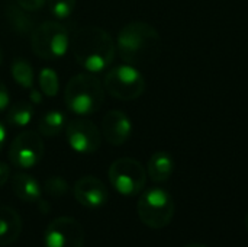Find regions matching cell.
I'll list each match as a JSON object with an SVG mask.
<instances>
[{
    "mask_svg": "<svg viewBox=\"0 0 248 247\" xmlns=\"http://www.w3.org/2000/svg\"><path fill=\"white\" fill-rule=\"evenodd\" d=\"M74 60L86 71L100 73L115 58L116 44L108 31L99 26H83L76 31L70 41Z\"/></svg>",
    "mask_w": 248,
    "mask_h": 247,
    "instance_id": "cell-1",
    "label": "cell"
},
{
    "mask_svg": "<svg viewBox=\"0 0 248 247\" xmlns=\"http://www.w3.org/2000/svg\"><path fill=\"white\" fill-rule=\"evenodd\" d=\"M116 48L126 64L140 66L151 63L160 55L161 38L153 25L131 22L119 31Z\"/></svg>",
    "mask_w": 248,
    "mask_h": 247,
    "instance_id": "cell-2",
    "label": "cell"
},
{
    "mask_svg": "<svg viewBox=\"0 0 248 247\" xmlns=\"http://www.w3.org/2000/svg\"><path fill=\"white\" fill-rule=\"evenodd\" d=\"M67 108L78 115L87 116L97 112L105 100V89L93 73H80L71 77L64 90Z\"/></svg>",
    "mask_w": 248,
    "mask_h": 247,
    "instance_id": "cell-3",
    "label": "cell"
},
{
    "mask_svg": "<svg viewBox=\"0 0 248 247\" xmlns=\"http://www.w3.org/2000/svg\"><path fill=\"white\" fill-rule=\"evenodd\" d=\"M174 201L171 195L161 188L145 191L137 204V213L142 224L153 230H160L169 226L174 217Z\"/></svg>",
    "mask_w": 248,
    "mask_h": 247,
    "instance_id": "cell-4",
    "label": "cell"
},
{
    "mask_svg": "<svg viewBox=\"0 0 248 247\" xmlns=\"http://www.w3.org/2000/svg\"><path fill=\"white\" fill-rule=\"evenodd\" d=\"M31 47L39 58H61L70 47L68 31L58 22H44L32 31Z\"/></svg>",
    "mask_w": 248,
    "mask_h": 247,
    "instance_id": "cell-5",
    "label": "cell"
},
{
    "mask_svg": "<svg viewBox=\"0 0 248 247\" xmlns=\"http://www.w3.org/2000/svg\"><path fill=\"white\" fill-rule=\"evenodd\" d=\"M105 90L119 100H134L145 90L144 76L131 64H124L112 68L105 76Z\"/></svg>",
    "mask_w": 248,
    "mask_h": 247,
    "instance_id": "cell-6",
    "label": "cell"
},
{
    "mask_svg": "<svg viewBox=\"0 0 248 247\" xmlns=\"http://www.w3.org/2000/svg\"><path fill=\"white\" fill-rule=\"evenodd\" d=\"M110 185L124 197H135L138 195L147 182V172L144 166L129 157L115 160L108 172Z\"/></svg>",
    "mask_w": 248,
    "mask_h": 247,
    "instance_id": "cell-7",
    "label": "cell"
},
{
    "mask_svg": "<svg viewBox=\"0 0 248 247\" xmlns=\"http://www.w3.org/2000/svg\"><path fill=\"white\" fill-rule=\"evenodd\" d=\"M44 156V141L38 132L28 130L20 132L9 148V160L17 169L36 166Z\"/></svg>",
    "mask_w": 248,
    "mask_h": 247,
    "instance_id": "cell-8",
    "label": "cell"
},
{
    "mask_svg": "<svg viewBox=\"0 0 248 247\" xmlns=\"http://www.w3.org/2000/svg\"><path fill=\"white\" fill-rule=\"evenodd\" d=\"M65 137L68 146L80 154H93L102 143V132L97 125L86 118H76L67 122Z\"/></svg>",
    "mask_w": 248,
    "mask_h": 247,
    "instance_id": "cell-9",
    "label": "cell"
},
{
    "mask_svg": "<svg viewBox=\"0 0 248 247\" xmlns=\"http://www.w3.org/2000/svg\"><path fill=\"white\" fill-rule=\"evenodd\" d=\"M44 245L45 247H83L84 230L74 218L58 217L45 229Z\"/></svg>",
    "mask_w": 248,
    "mask_h": 247,
    "instance_id": "cell-10",
    "label": "cell"
},
{
    "mask_svg": "<svg viewBox=\"0 0 248 247\" xmlns=\"http://www.w3.org/2000/svg\"><path fill=\"white\" fill-rule=\"evenodd\" d=\"M73 194L80 205L90 210L103 207L109 197L106 185L94 176L80 178L73 186Z\"/></svg>",
    "mask_w": 248,
    "mask_h": 247,
    "instance_id": "cell-11",
    "label": "cell"
},
{
    "mask_svg": "<svg viewBox=\"0 0 248 247\" xmlns=\"http://www.w3.org/2000/svg\"><path fill=\"white\" fill-rule=\"evenodd\" d=\"M132 132V124L122 111H109L102 121V134L112 146L125 144Z\"/></svg>",
    "mask_w": 248,
    "mask_h": 247,
    "instance_id": "cell-12",
    "label": "cell"
},
{
    "mask_svg": "<svg viewBox=\"0 0 248 247\" xmlns=\"http://www.w3.org/2000/svg\"><path fill=\"white\" fill-rule=\"evenodd\" d=\"M22 218L16 210L7 205H0V246L15 243L22 233Z\"/></svg>",
    "mask_w": 248,
    "mask_h": 247,
    "instance_id": "cell-13",
    "label": "cell"
},
{
    "mask_svg": "<svg viewBox=\"0 0 248 247\" xmlns=\"http://www.w3.org/2000/svg\"><path fill=\"white\" fill-rule=\"evenodd\" d=\"M12 189L15 195L23 202L35 204L41 201V195H42L41 186L38 181L28 173H22V172L15 173L12 176Z\"/></svg>",
    "mask_w": 248,
    "mask_h": 247,
    "instance_id": "cell-14",
    "label": "cell"
},
{
    "mask_svg": "<svg viewBox=\"0 0 248 247\" xmlns=\"http://www.w3.org/2000/svg\"><path fill=\"white\" fill-rule=\"evenodd\" d=\"M174 170V160L173 157L166 151H157L154 153L147 165V173L151 178L153 182L163 183L169 181Z\"/></svg>",
    "mask_w": 248,
    "mask_h": 247,
    "instance_id": "cell-15",
    "label": "cell"
},
{
    "mask_svg": "<svg viewBox=\"0 0 248 247\" xmlns=\"http://www.w3.org/2000/svg\"><path fill=\"white\" fill-rule=\"evenodd\" d=\"M67 118L61 111H49L38 122V131L44 137H55L65 130Z\"/></svg>",
    "mask_w": 248,
    "mask_h": 247,
    "instance_id": "cell-16",
    "label": "cell"
},
{
    "mask_svg": "<svg viewBox=\"0 0 248 247\" xmlns=\"http://www.w3.org/2000/svg\"><path fill=\"white\" fill-rule=\"evenodd\" d=\"M33 114H35V106L31 103V102H16L13 103L9 111H7V122L13 127H17V128H23L26 127L32 118H33Z\"/></svg>",
    "mask_w": 248,
    "mask_h": 247,
    "instance_id": "cell-17",
    "label": "cell"
},
{
    "mask_svg": "<svg viewBox=\"0 0 248 247\" xmlns=\"http://www.w3.org/2000/svg\"><path fill=\"white\" fill-rule=\"evenodd\" d=\"M10 71H12V77L13 80L23 89H33V79H35V74H33V68L31 66V63L25 58H20V57H16L13 61H12V66H10Z\"/></svg>",
    "mask_w": 248,
    "mask_h": 247,
    "instance_id": "cell-18",
    "label": "cell"
},
{
    "mask_svg": "<svg viewBox=\"0 0 248 247\" xmlns=\"http://www.w3.org/2000/svg\"><path fill=\"white\" fill-rule=\"evenodd\" d=\"M25 12L26 10H23L22 7H17V6H7L6 7V16H7L9 23L12 25V28L17 33H23V35L31 32V29L33 28L32 19Z\"/></svg>",
    "mask_w": 248,
    "mask_h": 247,
    "instance_id": "cell-19",
    "label": "cell"
},
{
    "mask_svg": "<svg viewBox=\"0 0 248 247\" xmlns=\"http://www.w3.org/2000/svg\"><path fill=\"white\" fill-rule=\"evenodd\" d=\"M38 84L41 87V92L45 96L54 98V96H57V93L60 90V79H58V74L55 73V70H52L49 67H45L38 74Z\"/></svg>",
    "mask_w": 248,
    "mask_h": 247,
    "instance_id": "cell-20",
    "label": "cell"
},
{
    "mask_svg": "<svg viewBox=\"0 0 248 247\" xmlns=\"http://www.w3.org/2000/svg\"><path fill=\"white\" fill-rule=\"evenodd\" d=\"M46 7L54 17L65 19L73 13L76 0H46Z\"/></svg>",
    "mask_w": 248,
    "mask_h": 247,
    "instance_id": "cell-21",
    "label": "cell"
},
{
    "mask_svg": "<svg viewBox=\"0 0 248 247\" xmlns=\"http://www.w3.org/2000/svg\"><path fill=\"white\" fill-rule=\"evenodd\" d=\"M44 191L52 198H61L68 192V183L60 176H51L44 182Z\"/></svg>",
    "mask_w": 248,
    "mask_h": 247,
    "instance_id": "cell-22",
    "label": "cell"
},
{
    "mask_svg": "<svg viewBox=\"0 0 248 247\" xmlns=\"http://www.w3.org/2000/svg\"><path fill=\"white\" fill-rule=\"evenodd\" d=\"M16 1H17V6L22 7L26 12L39 10L46 3V0H16Z\"/></svg>",
    "mask_w": 248,
    "mask_h": 247,
    "instance_id": "cell-23",
    "label": "cell"
},
{
    "mask_svg": "<svg viewBox=\"0 0 248 247\" xmlns=\"http://www.w3.org/2000/svg\"><path fill=\"white\" fill-rule=\"evenodd\" d=\"M10 105V96H9V90L4 84V82L0 79V112L4 111L7 106Z\"/></svg>",
    "mask_w": 248,
    "mask_h": 247,
    "instance_id": "cell-24",
    "label": "cell"
},
{
    "mask_svg": "<svg viewBox=\"0 0 248 247\" xmlns=\"http://www.w3.org/2000/svg\"><path fill=\"white\" fill-rule=\"evenodd\" d=\"M9 176H10V167L6 163L0 162V188L6 185V182L9 181Z\"/></svg>",
    "mask_w": 248,
    "mask_h": 247,
    "instance_id": "cell-25",
    "label": "cell"
},
{
    "mask_svg": "<svg viewBox=\"0 0 248 247\" xmlns=\"http://www.w3.org/2000/svg\"><path fill=\"white\" fill-rule=\"evenodd\" d=\"M41 102H42V95H41V92L36 90V89H31V103H32L33 106H36V105H39Z\"/></svg>",
    "mask_w": 248,
    "mask_h": 247,
    "instance_id": "cell-26",
    "label": "cell"
},
{
    "mask_svg": "<svg viewBox=\"0 0 248 247\" xmlns=\"http://www.w3.org/2000/svg\"><path fill=\"white\" fill-rule=\"evenodd\" d=\"M6 128H4V125L0 122V151H1V148H3V146H4V141H6Z\"/></svg>",
    "mask_w": 248,
    "mask_h": 247,
    "instance_id": "cell-27",
    "label": "cell"
},
{
    "mask_svg": "<svg viewBox=\"0 0 248 247\" xmlns=\"http://www.w3.org/2000/svg\"><path fill=\"white\" fill-rule=\"evenodd\" d=\"M183 247H208V246L201 245V243H189V245H186V246H183Z\"/></svg>",
    "mask_w": 248,
    "mask_h": 247,
    "instance_id": "cell-28",
    "label": "cell"
},
{
    "mask_svg": "<svg viewBox=\"0 0 248 247\" xmlns=\"http://www.w3.org/2000/svg\"><path fill=\"white\" fill-rule=\"evenodd\" d=\"M244 223H246V229H247V231H248V213L246 214V220H244Z\"/></svg>",
    "mask_w": 248,
    "mask_h": 247,
    "instance_id": "cell-29",
    "label": "cell"
},
{
    "mask_svg": "<svg viewBox=\"0 0 248 247\" xmlns=\"http://www.w3.org/2000/svg\"><path fill=\"white\" fill-rule=\"evenodd\" d=\"M3 63V51H1V47H0V64Z\"/></svg>",
    "mask_w": 248,
    "mask_h": 247,
    "instance_id": "cell-30",
    "label": "cell"
}]
</instances>
